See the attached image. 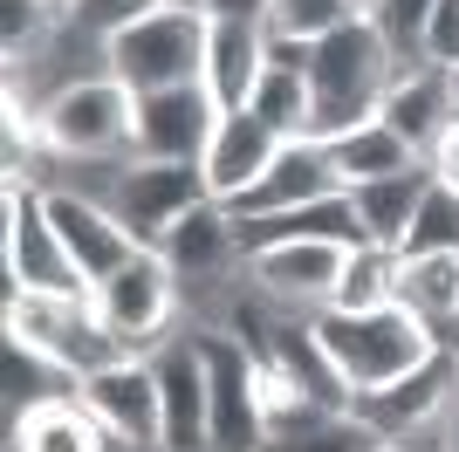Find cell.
Wrapping results in <instances>:
<instances>
[{"instance_id": "obj_39", "label": "cell", "mask_w": 459, "mask_h": 452, "mask_svg": "<svg viewBox=\"0 0 459 452\" xmlns=\"http://www.w3.org/2000/svg\"><path fill=\"white\" fill-rule=\"evenodd\" d=\"M158 7H206V0H158Z\"/></svg>"}, {"instance_id": "obj_29", "label": "cell", "mask_w": 459, "mask_h": 452, "mask_svg": "<svg viewBox=\"0 0 459 452\" xmlns=\"http://www.w3.org/2000/svg\"><path fill=\"white\" fill-rule=\"evenodd\" d=\"M62 391H76V384H69L56 363L35 357L28 343H7V412H28V404H41V397H62Z\"/></svg>"}, {"instance_id": "obj_28", "label": "cell", "mask_w": 459, "mask_h": 452, "mask_svg": "<svg viewBox=\"0 0 459 452\" xmlns=\"http://www.w3.org/2000/svg\"><path fill=\"white\" fill-rule=\"evenodd\" d=\"M432 7H439V0H370V7H364V14L377 21V35L391 41L398 69L425 62V28H432Z\"/></svg>"}, {"instance_id": "obj_7", "label": "cell", "mask_w": 459, "mask_h": 452, "mask_svg": "<svg viewBox=\"0 0 459 452\" xmlns=\"http://www.w3.org/2000/svg\"><path fill=\"white\" fill-rule=\"evenodd\" d=\"M90 301H96V316L144 357V350L165 343V329H172V316H178V274H172V261H165L158 247H144L137 261L117 267L110 282H96Z\"/></svg>"}, {"instance_id": "obj_26", "label": "cell", "mask_w": 459, "mask_h": 452, "mask_svg": "<svg viewBox=\"0 0 459 452\" xmlns=\"http://www.w3.org/2000/svg\"><path fill=\"white\" fill-rule=\"evenodd\" d=\"M384 301H398V247H377V240L350 247L329 309H384Z\"/></svg>"}, {"instance_id": "obj_19", "label": "cell", "mask_w": 459, "mask_h": 452, "mask_svg": "<svg viewBox=\"0 0 459 452\" xmlns=\"http://www.w3.org/2000/svg\"><path fill=\"white\" fill-rule=\"evenodd\" d=\"M398 309L439 350H459V254H398Z\"/></svg>"}, {"instance_id": "obj_3", "label": "cell", "mask_w": 459, "mask_h": 452, "mask_svg": "<svg viewBox=\"0 0 459 452\" xmlns=\"http://www.w3.org/2000/svg\"><path fill=\"white\" fill-rule=\"evenodd\" d=\"M103 62L131 96L206 83V7H152L103 35Z\"/></svg>"}, {"instance_id": "obj_35", "label": "cell", "mask_w": 459, "mask_h": 452, "mask_svg": "<svg viewBox=\"0 0 459 452\" xmlns=\"http://www.w3.org/2000/svg\"><path fill=\"white\" fill-rule=\"evenodd\" d=\"M206 14H227V21H268L274 0H206Z\"/></svg>"}, {"instance_id": "obj_15", "label": "cell", "mask_w": 459, "mask_h": 452, "mask_svg": "<svg viewBox=\"0 0 459 452\" xmlns=\"http://www.w3.org/2000/svg\"><path fill=\"white\" fill-rule=\"evenodd\" d=\"M152 370H158V404H165V452H206L212 446V391H206L199 343H158Z\"/></svg>"}, {"instance_id": "obj_16", "label": "cell", "mask_w": 459, "mask_h": 452, "mask_svg": "<svg viewBox=\"0 0 459 452\" xmlns=\"http://www.w3.org/2000/svg\"><path fill=\"white\" fill-rule=\"evenodd\" d=\"M343 192V171H336V158H329V144H316V137H295V144H281V158L268 165V178L254 192H240L233 199V220H261V213H288V206H316V199H336Z\"/></svg>"}, {"instance_id": "obj_32", "label": "cell", "mask_w": 459, "mask_h": 452, "mask_svg": "<svg viewBox=\"0 0 459 452\" xmlns=\"http://www.w3.org/2000/svg\"><path fill=\"white\" fill-rule=\"evenodd\" d=\"M425 62L432 69H459V0L432 7V28H425Z\"/></svg>"}, {"instance_id": "obj_34", "label": "cell", "mask_w": 459, "mask_h": 452, "mask_svg": "<svg viewBox=\"0 0 459 452\" xmlns=\"http://www.w3.org/2000/svg\"><path fill=\"white\" fill-rule=\"evenodd\" d=\"M425 165H432V178H439V186H453V192H459V117L446 124V137L432 144V158H425Z\"/></svg>"}, {"instance_id": "obj_2", "label": "cell", "mask_w": 459, "mask_h": 452, "mask_svg": "<svg viewBox=\"0 0 459 452\" xmlns=\"http://www.w3.org/2000/svg\"><path fill=\"white\" fill-rule=\"evenodd\" d=\"M308 329H316L329 370L343 377L350 397H370V391H384V384H398L404 370H419V363L439 350L398 301H384V309H316Z\"/></svg>"}, {"instance_id": "obj_27", "label": "cell", "mask_w": 459, "mask_h": 452, "mask_svg": "<svg viewBox=\"0 0 459 452\" xmlns=\"http://www.w3.org/2000/svg\"><path fill=\"white\" fill-rule=\"evenodd\" d=\"M398 254H459V192L432 178V192L411 213V233H404Z\"/></svg>"}, {"instance_id": "obj_18", "label": "cell", "mask_w": 459, "mask_h": 452, "mask_svg": "<svg viewBox=\"0 0 459 452\" xmlns=\"http://www.w3.org/2000/svg\"><path fill=\"white\" fill-rule=\"evenodd\" d=\"M268 69V21L206 14V90L220 110H247L254 83Z\"/></svg>"}, {"instance_id": "obj_25", "label": "cell", "mask_w": 459, "mask_h": 452, "mask_svg": "<svg viewBox=\"0 0 459 452\" xmlns=\"http://www.w3.org/2000/svg\"><path fill=\"white\" fill-rule=\"evenodd\" d=\"M247 110L268 124L281 144H295V137H308V69H261V83H254Z\"/></svg>"}, {"instance_id": "obj_38", "label": "cell", "mask_w": 459, "mask_h": 452, "mask_svg": "<svg viewBox=\"0 0 459 452\" xmlns=\"http://www.w3.org/2000/svg\"><path fill=\"white\" fill-rule=\"evenodd\" d=\"M41 7H56V14H69V7H82V0H41Z\"/></svg>"}, {"instance_id": "obj_13", "label": "cell", "mask_w": 459, "mask_h": 452, "mask_svg": "<svg viewBox=\"0 0 459 452\" xmlns=\"http://www.w3.org/2000/svg\"><path fill=\"white\" fill-rule=\"evenodd\" d=\"M41 199H48V220H56L62 247H69V261H76L82 288L110 282L124 261H137V254H144V240H137V233L117 220L103 199H82V192H41Z\"/></svg>"}, {"instance_id": "obj_31", "label": "cell", "mask_w": 459, "mask_h": 452, "mask_svg": "<svg viewBox=\"0 0 459 452\" xmlns=\"http://www.w3.org/2000/svg\"><path fill=\"white\" fill-rule=\"evenodd\" d=\"M56 28V7H41V0H0V35H7V62L35 56L41 41Z\"/></svg>"}, {"instance_id": "obj_8", "label": "cell", "mask_w": 459, "mask_h": 452, "mask_svg": "<svg viewBox=\"0 0 459 452\" xmlns=\"http://www.w3.org/2000/svg\"><path fill=\"white\" fill-rule=\"evenodd\" d=\"M206 199H212V192H206V171H199V165H152V158H124L103 206L131 226L144 247H158L192 206H206Z\"/></svg>"}, {"instance_id": "obj_23", "label": "cell", "mask_w": 459, "mask_h": 452, "mask_svg": "<svg viewBox=\"0 0 459 452\" xmlns=\"http://www.w3.org/2000/svg\"><path fill=\"white\" fill-rule=\"evenodd\" d=\"M158 254L172 261L178 282H206V274H220V267H227V254H240V247H233V213L220 206V199L192 206L186 220L158 240Z\"/></svg>"}, {"instance_id": "obj_10", "label": "cell", "mask_w": 459, "mask_h": 452, "mask_svg": "<svg viewBox=\"0 0 459 452\" xmlns=\"http://www.w3.org/2000/svg\"><path fill=\"white\" fill-rule=\"evenodd\" d=\"M199 363H206V391H212V446L220 452H261V350L233 336H192Z\"/></svg>"}, {"instance_id": "obj_14", "label": "cell", "mask_w": 459, "mask_h": 452, "mask_svg": "<svg viewBox=\"0 0 459 452\" xmlns=\"http://www.w3.org/2000/svg\"><path fill=\"white\" fill-rule=\"evenodd\" d=\"M350 247L336 240H274L247 254V274L268 301H295V309H329L336 282H343Z\"/></svg>"}, {"instance_id": "obj_37", "label": "cell", "mask_w": 459, "mask_h": 452, "mask_svg": "<svg viewBox=\"0 0 459 452\" xmlns=\"http://www.w3.org/2000/svg\"><path fill=\"white\" fill-rule=\"evenodd\" d=\"M446 90H453V117H459V69H446Z\"/></svg>"}, {"instance_id": "obj_36", "label": "cell", "mask_w": 459, "mask_h": 452, "mask_svg": "<svg viewBox=\"0 0 459 452\" xmlns=\"http://www.w3.org/2000/svg\"><path fill=\"white\" fill-rule=\"evenodd\" d=\"M439 452H459V397H453V412H446V432H439Z\"/></svg>"}, {"instance_id": "obj_11", "label": "cell", "mask_w": 459, "mask_h": 452, "mask_svg": "<svg viewBox=\"0 0 459 452\" xmlns=\"http://www.w3.org/2000/svg\"><path fill=\"white\" fill-rule=\"evenodd\" d=\"M76 397L103 418V432L131 452H165V404H158V370L152 357H124L110 370H90Z\"/></svg>"}, {"instance_id": "obj_21", "label": "cell", "mask_w": 459, "mask_h": 452, "mask_svg": "<svg viewBox=\"0 0 459 452\" xmlns=\"http://www.w3.org/2000/svg\"><path fill=\"white\" fill-rule=\"evenodd\" d=\"M14 452H117V439L103 432V418L76 391H62L14 412Z\"/></svg>"}, {"instance_id": "obj_24", "label": "cell", "mask_w": 459, "mask_h": 452, "mask_svg": "<svg viewBox=\"0 0 459 452\" xmlns=\"http://www.w3.org/2000/svg\"><path fill=\"white\" fill-rule=\"evenodd\" d=\"M329 158H336V171H343V192L364 186V178H384V171L419 165V151L404 144L384 117H370V124H357V131H343V137H329Z\"/></svg>"}, {"instance_id": "obj_4", "label": "cell", "mask_w": 459, "mask_h": 452, "mask_svg": "<svg viewBox=\"0 0 459 452\" xmlns=\"http://www.w3.org/2000/svg\"><path fill=\"white\" fill-rule=\"evenodd\" d=\"M7 343H28L35 357H48L69 384H82L90 370L137 357L110 322L96 316L90 295H14L7 288Z\"/></svg>"}, {"instance_id": "obj_17", "label": "cell", "mask_w": 459, "mask_h": 452, "mask_svg": "<svg viewBox=\"0 0 459 452\" xmlns=\"http://www.w3.org/2000/svg\"><path fill=\"white\" fill-rule=\"evenodd\" d=\"M274 158H281V137H274L254 110H227V117H220V131H212V144H206V158H199V171H206L212 199L233 206L240 192H254L261 178H268Z\"/></svg>"}, {"instance_id": "obj_20", "label": "cell", "mask_w": 459, "mask_h": 452, "mask_svg": "<svg viewBox=\"0 0 459 452\" xmlns=\"http://www.w3.org/2000/svg\"><path fill=\"white\" fill-rule=\"evenodd\" d=\"M377 117H384V124H391L411 151H419V158H432V144H439L446 124H453V90H446V69H432V62L398 69V75H391V90H384V103H377Z\"/></svg>"}, {"instance_id": "obj_9", "label": "cell", "mask_w": 459, "mask_h": 452, "mask_svg": "<svg viewBox=\"0 0 459 452\" xmlns=\"http://www.w3.org/2000/svg\"><path fill=\"white\" fill-rule=\"evenodd\" d=\"M220 103H212L206 83H178V90H152L137 96L131 110V158H152V165H199L220 131Z\"/></svg>"}, {"instance_id": "obj_5", "label": "cell", "mask_w": 459, "mask_h": 452, "mask_svg": "<svg viewBox=\"0 0 459 452\" xmlns=\"http://www.w3.org/2000/svg\"><path fill=\"white\" fill-rule=\"evenodd\" d=\"M131 110L137 96L117 75H82V83H62L35 117L41 144L56 158H131Z\"/></svg>"}, {"instance_id": "obj_41", "label": "cell", "mask_w": 459, "mask_h": 452, "mask_svg": "<svg viewBox=\"0 0 459 452\" xmlns=\"http://www.w3.org/2000/svg\"><path fill=\"white\" fill-rule=\"evenodd\" d=\"M117 452H131V446H117Z\"/></svg>"}, {"instance_id": "obj_12", "label": "cell", "mask_w": 459, "mask_h": 452, "mask_svg": "<svg viewBox=\"0 0 459 452\" xmlns=\"http://www.w3.org/2000/svg\"><path fill=\"white\" fill-rule=\"evenodd\" d=\"M453 397H459V350H432V357H425L419 370H404L398 384H384V391H370V397H350V412L384 439H411V432H425L432 418L453 412Z\"/></svg>"}, {"instance_id": "obj_33", "label": "cell", "mask_w": 459, "mask_h": 452, "mask_svg": "<svg viewBox=\"0 0 459 452\" xmlns=\"http://www.w3.org/2000/svg\"><path fill=\"white\" fill-rule=\"evenodd\" d=\"M152 7H158V0H82V14H90L103 35L124 28V21H137V14H152Z\"/></svg>"}, {"instance_id": "obj_1", "label": "cell", "mask_w": 459, "mask_h": 452, "mask_svg": "<svg viewBox=\"0 0 459 452\" xmlns=\"http://www.w3.org/2000/svg\"><path fill=\"white\" fill-rule=\"evenodd\" d=\"M391 75H398V56H391V41L377 35L370 14L329 28L323 41H308V137L329 144V137L370 124Z\"/></svg>"}, {"instance_id": "obj_22", "label": "cell", "mask_w": 459, "mask_h": 452, "mask_svg": "<svg viewBox=\"0 0 459 452\" xmlns=\"http://www.w3.org/2000/svg\"><path fill=\"white\" fill-rule=\"evenodd\" d=\"M432 192V165H404V171H384V178H364V186H350V206H357V220H364V240L377 247H404V233H411V213H419V199Z\"/></svg>"}, {"instance_id": "obj_6", "label": "cell", "mask_w": 459, "mask_h": 452, "mask_svg": "<svg viewBox=\"0 0 459 452\" xmlns=\"http://www.w3.org/2000/svg\"><path fill=\"white\" fill-rule=\"evenodd\" d=\"M7 282L14 295H90L48 220V199L28 178H7Z\"/></svg>"}, {"instance_id": "obj_40", "label": "cell", "mask_w": 459, "mask_h": 452, "mask_svg": "<svg viewBox=\"0 0 459 452\" xmlns=\"http://www.w3.org/2000/svg\"><path fill=\"white\" fill-rule=\"evenodd\" d=\"M377 452H404V446H377Z\"/></svg>"}, {"instance_id": "obj_30", "label": "cell", "mask_w": 459, "mask_h": 452, "mask_svg": "<svg viewBox=\"0 0 459 452\" xmlns=\"http://www.w3.org/2000/svg\"><path fill=\"white\" fill-rule=\"evenodd\" d=\"M357 14H364L357 0H274L268 28H281V35H295V41H323L329 28H343V21H357Z\"/></svg>"}]
</instances>
